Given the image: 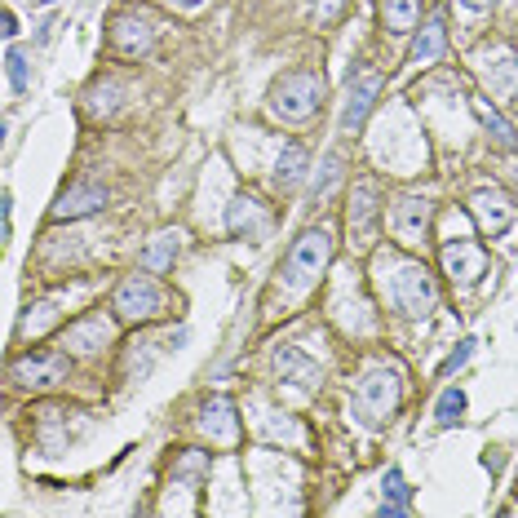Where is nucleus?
I'll list each match as a JSON object with an SVG mask.
<instances>
[{"label":"nucleus","mask_w":518,"mask_h":518,"mask_svg":"<svg viewBox=\"0 0 518 518\" xmlns=\"http://www.w3.org/2000/svg\"><path fill=\"white\" fill-rule=\"evenodd\" d=\"M372 275H377V284H381V293H386V302L395 306L399 315H408V319L430 315L434 302H439L434 275H430L421 262H412V257H399L395 248H381V253L372 257Z\"/></svg>","instance_id":"obj_1"},{"label":"nucleus","mask_w":518,"mask_h":518,"mask_svg":"<svg viewBox=\"0 0 518 518\" xmlns=\"http://www.w3.org/2000/svg\"><path fill=\"white\" fill-rule=\"evenodd\" d=\"M328 262H333V235H328L324 226H310V231H302L293 240V248H288L284 266H279V284H284L293 297H302L319 284V275L328 271Z\"/></svg>","instance_id":"obj_2"},{"label":"nucleus","mask_w":518,"mask_h":518,"mask_svg":"<svg viewBox=\"0 0 518 518\" xmlns=\"http://www.w3.org/2000/svg\"><path fill=\"white\" fill-rule=\"evenodd\" d=\"M399 399H403V381H399V372L377 364V368H368L364 377H359L355 399H350V417H355L359 426L377 430V426H386V421L399 412Z\"/></svg>","instance_id":"obj_3"},{"label":"nucleus","mask_w":518,"mask_h":518,"mask_svg":"<svg viewBox=\"0 0 518 518\" xmlns=\"http://www.w3.org/2000/svg\"><path fill=\"white\" fill-rule=\"evenodd\" d=\"M324 93H328V85L319 71H284L271 85V116L302 124L324 107Z\"/></svg>","instance_id":"obj_4"},{"label":"nucleus","mask_w":518,"mask_h":518,"mask_svg":"<svg viewBox=\"0 0 518 518\" xmlns=\"http://www.w3.org/2000/svg\"><path fill=\"white\" fill-rule=\"evenodd\" d=\"M111 310H116L120 324H151V319H160V310H164V288L155 284L151 271H133L116 284Z\"/></svg>","instance_id":"obj_5"},{"label":"nucleus","mask_w":518,"mask_h":518,"mask_svg":"<svg viewBox=\"0 0 518 518\" xmlns=\"http://www.w3.org/2000/svg\"><path fill=\"white\" fill-rule=\"evenodd\" d=\"M381 98V71L368 67V62H359L355 71H350L346 80V102H341V129L346 133H359L372 116V107H377Z\"/></svg>","instance_id":"obj_6"},{"label":"nucleus","mask_w":518,"mask_h":518,"mask_svg":"<svg viewBox=\"0 0 518 518\" xmlns=\"http://www.w3.org/2000/svg\"><path fill=\"white\" fill-rule=\"evenodd\" d=\"M470 217L488 240H501V235L518 222V204L501 191V186H479V191L470 195Z\"/></svg>","instance_id":"obj_7"},{"label":"nucleus","mask_w":518,"mask_h":518,"mask_svg":"<svg viewBox=\"0 0 518 518\" xmlns=\"http://www.w3.org/2000/svg\"><path fill=\"white\" fill-rule=\"evenodd\" d=\"M67 350H40V355H23L9 368V381L23 390H54L58 381H67Z\"/></svg>","instance_id":"obj_8"},{"label":"nucleus","mask_w":518,"mask_h":518,"mask_svg":"<svg viewBox=\"0 0 518 518\" xmlns=\"http://www.w3.org/2000/svg\"><path fill=\"white\" fill-rule=\"evenodd\" d=\"M381 222V186L372 178H359L350 186V204H346V226H350V240L368 244L372 231Z\"/></svg>","instance_id":"obj_9"},{"label":"nucleus","mask_w":518,"mask_h":518,"mask_svg":"<svg viewBox=\"0 0 518 518\" xmlns=\"http://www.w3.org/2000/svg\"><path fill=\"white\" fill-rule=\"evenodd\" d=\"M195 426L204 430L209 443H222V448H235L240 443V408H235L231 395H209L200 403V417Z\"/></svg>","instance_id":"obj_10"},{"label":"nucleus","mask_w":518,"mask_h":518,"mask_svg":"<svg viewBox=\"0 0 518 518\" xmlns=\"http://www.w3.org/2000/svg\"><path fill=\"white\" fill-rule=\"evenodd\" d=\"M443 275L457 288H474L483 275H488V253L470 240H448L443 244Z\"/></svg>","instance_id":"obj_11"},{"label":"nucleus","mask_w":518,"mask_h":518,"mask_svg":"<svg viewBox=\"0 0 518 518\" xmlns=\"http://www.w3.org/2000/svg\"><path fill=\"white\" fill-rule=\"evenodd\" d=\"M111 341H116V324H111L107 315H85V319H76V324L67 328L62 346H67V355L93 359V355H102Z\"/></svg>","instance_id":"obj_12"},{"label":"nucleus","mask_w":518,"mask_h":518,"mask_svg":"<svg viewBox=\"0 0 518 518\" xmlns=\"http://www.w3.org/2000/svg\"><path fill=\"white\" fill-rule=\"evenodd\" d=\"M107 186L102 182H93V178H85V182H76V186H67V191L58 195V204L49 213H54V222H80V217H89V213H102L107 209Z\"/></svg>","instance_id":"obj_13"},{"label":"nucleus","mask_w":518,"mask_h":518,"mask_svg":"<svg viewBox=\"0 0 518 518\" xmlns=\"http://www.w3.org/2000/svg\"><path fill=\"white\" fill-rule=\"evenodd\" d=\"M390 231L399 244H421L430 235V200L426 195H399L390 209Z\"/></svg>","instance_id":"obj_14"},{"label":"nucleus","mask_w":518,"mask_h":518,"mask_svg":"<svg viewBox=\"0 0 518 518\" xmlns=\"http://www.w3.org/2000/svg\"><path fill=\"white\" fill-rule=\"evenodd\" d=\"M271 372L279 381H288V386H319V381H324V368H319L302 346H275Z\"/></svg>","instance_id":"obj_15"},{"label":"nucleus","mask_w":518,"mask_h":518,"mask_svg":"<svg viewBox=\"0 0 518 518\" xmlns=\"http://www.w3.org/2000/svg\"><path fill=\"white\" fill-rule=\"evenodd\" d=\"M151 40H155V23L147 14H120L116 23H111V45H116L124 58L147 54Z\"/></svg>","instance_id":"obj_16"},{"label":"nucleus","mask_w":518,"mask_h":518,"mask_svg":"<svg viewBox=\"0 0 518 518\" xmlns=\"http://www.w3.org/2000/svg\"><path fill=\"white\" fill-rule=\"evenodd\" d=\"M226 231H231L235 240H262L266 235V209L253 200V195H235V200L226 204Z\"/></svg>","instance_id":"obj_17"},{"label":"nucleus","mask_w":518,"mask_h":518,"mask_svg":"<svg viewBox=\"0 0 518 518\" xmlns=\"http://www.w3.org/2000/svg\"><path fill=\"white\" fill-rule=\"evenodd\" d=\"M443 54H448V18L443 14H430L426 27H417V40H412V62L417 67H434Z\"/></svg>","instance_id":"obj_18"},{"label":"nucleus","mask_w":518,"mask_h":518,"mask_svg":"<svg viewBox=\"0 0 518 518\" xmlns=\"http://www.w3.org/2000/svg\"><path fill=\"white\" fill-rule=\"evenodd\" d=\"M479 71H483V80L492 85L496 98H505V102H518V58L514 54H505V49H496V62L492 54L479 62Z\"/></svg>","instance_id":"obj_19"},{"label":"nucleus","mask_w":518,"mask_h":518,"mask_svg":"<svg viewBox=\"0 0 518 518\" xmlns=\"http://www.w3.org/2000/svg\"><path fill=\"white\" fill-rule=\"evenodd\" d=\"M403 514H412V488L399 465H390L381 474V518H403Z\"/></svg>","instance_id":"obj_20"},{"label":"nucleus","mask_w":518,"mask_h":518,"mask_svg":"<svg viewBox=\"0 0 518 518\" xmlns=\"http://www.w3.org/2000/svg\"><path fill=\"white\" fill-rule=\"evenodd\" d=\"M470 107H474V116H479V124L496 138V147H505V151H518V133H514V124L501 116V111L492 107L488 98H470Z\"/></svg>","instance_id":"obj_21"},{"label":"nucleus","mask_w":518,"mask_h":518,"mask_svg":"<svg viewBox=\"0 0 518 518\" xmlns=\"http://www.w3.org/2000/svg\"><path fill=\"white\" fill-rule=\"evenodd\" d=\"M178 248H182V235L178 231H160L147 248H142V271L164 275L173 266V257H178Z\"/></svg>","instance_id":"obj_22"},{"label":"nucleus","mask_w":518,"mask_h":518,"mask_svg":"<svg viewBox=\"0 0 518 518\" xmlns=\"http://www.w3.org/2000/svg\"><path fill=\"white\" fill-rule=\"evenodd\" d=\"M421 23V0H381V27L390 36H408Z\"/></svg>","instance_id":"obj_23"},{"label":"nucleus","mask_w":518,"mask_h":518,"mask_svg":"<svg viewBox=\"0 0 518 518\" xmlns=\"http://www.w3.org/2000/svg\"><path fill=\"white\" fill-rule=\"evenodd\" d=\"M58 324V302H31L23 310V319H18V341H27V337H45L49 328Z\"/></svg>","instance_id":"obj_24"},{"label":"nucleus","mask_w":518,"mask_h":518,"mask_svg":"<svg viewBox=\"0 0 518 518\" xmlns=\"http://www.w3.org/2000/svg\"><path fill=\"white\" fill-rule=\"evenodd\" d=\"M306 169H310V155L306 147H297V142H288L284 151H279V160H275V186H297L306 178Z\"/></svg>","instance_id":"obj_25"},{"label":"nucleus","mask_w":518,"mask_h":518,"mask_svg":"<svg viewBox=\"0 0 518 518\" xmlns=\"http://www.w3.org/2000/svg\"><path fill=\"white\" fill-rule=\"evenodd\" d=\"M173 479L178 483H200V479H209V452H200V448H186L178 461H173Z\"/></svg>","instance_id":"obj_26"},{"label":"nucleus","mask_w":518,"mask_h":518,"mask_svg":"<svg viewBox=\"0 0 518 518\" xmlns=\"http://www.w3.org/2000/svg\"><path fill=\"white\" fill-rule=\"evenodd\" d=\"M5 76H9V89H14V93L31 89V62H27L23 49H14V45L5 49Z\"/></svg>","instance_id":"obj_27"},{"label":"nucleus","mask_w":518,"mask_h":518,"mask_svg":"<svg viewBox=\"0 0 518 518\" xmlns=\"http://www.w3.org/2000/svg\"><path fill=\"white\" fill-rule=\"evenodd\" d=\"M461 412H465V390L448 386V390L439 395V403H434V421L448 430V426H457V421H461Z\"/></svg>","instance_id":"obj_28"},{"label":"nucleus","mask_w":518,"mask_h":518,"mask_svg":"<svg viewBox=\"0 0 518 518\" xmlns=\"http://www.w3.org/2000/svg\"><path fill=\"white\" fill-rule=\"evenodd\" d=\"M116 102H120V85H111V80L89 93V111H93V116H111V111H116Z\"/></svg>","instance_id":"obj_29"},{"label":"nucleus","mask_w":518,"mask_h":518,"mask_svg":"<svg viewBox=\"0 0 518 518\" xmlns=\"http://www.w3.org/2000/svg\"><path fill=\"white\" fill-rule=\"evenodd\" d=\"M337 178H341V151H333L324 164H319V182H310V191H315V195H324V191H328V186H333Z\"/></svg>","instance_id":"obj_30"},{"label":"nucleus","mask_w":518,"mask_h":518,"mask_svg":"<svg viewBox=\"0 0 518 518\" xmlns=\"http://www.w3.org/2000/svg\"><path fill=\"white\" fill-rule=\"evenodd\" d=\"M470 355H474V341H461V346L439 364V377H452L457 368H465V364H470Z\"/></svg>","instance_id":"obj_31"},{"label":"nucleus","mask_w":518,"mask_h":518,"mask_svg":"<svg viewBox=\"0 0 518 518\" xmlns=\"http://www.w3.org/2000/svg\"><path fill=\"white\" fill-rule=\"evenodd\" d=\"M341 5H346V0H319V9H315V18H319V23H337V14H341Z\"/></svg>","instance_id":"obj_32"},{"label":"nucleus","mask_w":518,"mask_h":518,"mask_svg":"<svg viewBox=\"0 0 518 518\" xmlns=\"http://www.w3.org/2000/svg\"><path fill=\"white\" fill-rule=\"evenodd\" d=\"M14 36H18V18L5 9V40H14Z\"/></svg>","instance_id":"obj_33"},{"label":"nucleus","mask_w":518,"mask_h":518,"mask_svg":"<svg viewBox=\"0 0 518 518\" xmlns=\"http://www.w3.org/2000/svg\"><path fill=\"white\" fill-rule=\"evenodd\" d=\"M461 5H465V9H492L496 0H461Z\"/></svg>","instance_id":"obj_34"},{"label":"nucleus","mask_w":518,"mask_h":518,"mask_svg":"<svg viewBox=\"0 0 518 518\" xmlns=\"http://www.w3.org/2000/svg\"><path fill=\"white\" fill-rule=\"evenodd\" d=\"M173 5H182V9H195V5H204V0H173Z\"/></svg>","instance_id":"obj_35"}]
</instances>
